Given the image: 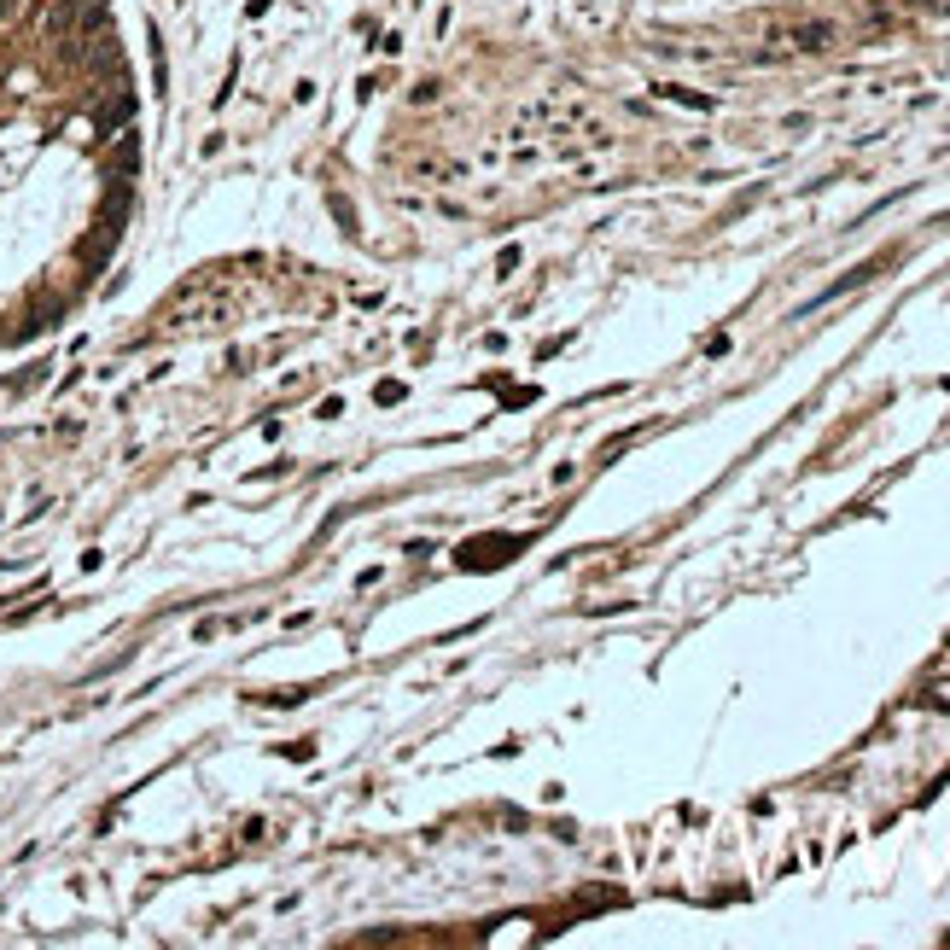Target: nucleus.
Returning <instances> with one entry per match:
<instances>
[{"label": "nucleus", "mask_w": 950, "mask_h": 950, "mask_svg": "<svg viewBox=\"0 0 950 950\" xmlns=\"http://www.w3.org/2000/svg\"><path fill=\"white\" fill-rule=\"evenodd\" d=\"M146 158L123 0H0V362L100 304L135 239Z\"/></svg>", "instance_id": "1"}]
</instances>
